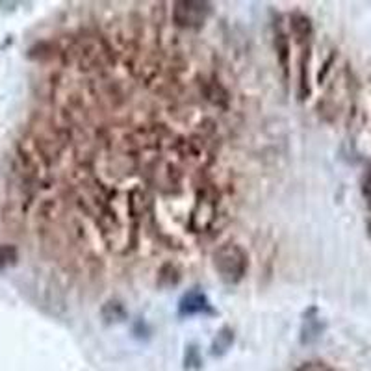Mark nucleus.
<instances>
[{
  "mask_svg": "<svg viewBox=\"0 0 371 371\" xmlns=\"http://www.w3.org/2000/svg\"><path fill=\"white\" fill-rule=\"evenodd\" d=\"M210 15V4L206 2H176L173 17L181 27H199Z\"/></svg>",
  "mask_w": 371,
  "mask_h": 371,
  "instance_id": "obj_2",
  "label": "nucleus"
},
{
  "mask_svg": "<svg viewBox=\"0 0 371 371\" xmlns=\"http://www.w3.org/2000/svg\"><path fill=\"white\" fill-rule=\"evenodd\" d=\"M214 264L218 270L221 281H225L227 284H236L245 276L247 273V255L245 251L236 244H227L221 245L216 255H214Z\"/></svg>",
  "mask_w": 371,
  "mask_h": 371,
  "instance_id": "obj_1",
  "label": "nucleus"
},
{
  "mask_svg": "<svg viewBox=\"0 0 371 371\" xmlns=\"http://www.w3.org/2000/svg\"><path fill=\"white\" fill-rule=\"evenodd\" d=\"M13 260H15V249L8 245H0V265L10 264Z\"/></svg>",
  "mask_w": 371,
  "mask_h": 371,
  "instance_id": "obj_5",
  "label": "nucleus"
},
{
  "mask_svg": "<svg viewBox=\"0 0 371 371\" xmlns=\"http://www.w3.org/2000/svg\"><path fill=\"white\" fill-rule=\"evenodd\" d=\"M206 308V299L201 293H188V295L182 299L181 302V312L182 314H195V312H202Z\"/></svg>",
  "mask_w": 371,
  "mask_h": 371,
  "instance_id": "obj_3",
  "label": "nucleus"
},
{
  "mask_svg": "<svg viewBox=\"0 0 371 371\" xmlns=\"http://www.w3.org/2000/svg\"><path fill=\"white\" fill-rule=\"evenodd\" d=\"M297 371H332V368L327 366L325 362L314 360V362H304L301 366L297 368Z\"/></svg>",
  "mask_w": 371,
  "mask_h": 371,
  "instance_id": "obj_4",
  "label": "nucleus"
}]
</instances>
